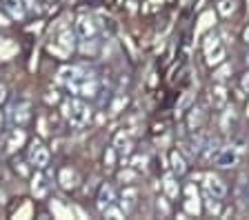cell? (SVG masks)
<instances>
[{"label":"cell","mask_w":249,"mask_h":220,"mask_svg":"<svg viewBox=\"0 0 249 220\" xmlns=\"http://www.w3.org/2000/svg\"><path fill=\"white\" fill-rule=\"evenodd\" d=\"M185 194H187V196H198V189H196V185H194V183H189V185H187V187H185Z\"/></svg>","instance_id":"cell-33"},{"label":"cell","mask_w":249,"mask_h":220,"mask_svg":"<svg viewBox=\"0 0 249 220\" xmlns=\"http://www.w3.org/2000/svg\"><path fill=\"white\" fill-rule=\"evenodd\" d=\"M247 116H249V105H247Z\"/></svg>","instance_id":"cell-41"},{"label":"cell","mask_w":249,"mask_h":220,"mask_svg":"<svg viewBox=\"0 0 249 220\" xmlns=\"http://www.w3.org/2000/svg\"><path fill=\"white\" fill-rule=\"evenodd\" d=\"M103 216H105V218L120 220V218H124V216H127V214H124V211L120 209V204H118V207H116V204H109L107 209H103Z\"/></svg>","instance_id":"cell-24"},{"label":"cell","mask_w":249,"mask_h":220,"mask_svg":"<svg viewBox=\"0 0 249 220\" xmlns=\"http://www.w3.org/2000/svg\"><path fill=\"white\" fill-rule=\"evenodd\" d=\"M202 180H205V194L213 196V198H225V196H227V185L218 178V176H213V173H205Z\"/></svg>","instance_id":"cell-6"},{"label":"cell","mask_w":249,"mask_h":220,"mask_svg":"<svg viewBox=\"0 0 249 220\" xmlns=\"http://www.w3.org/2000/svg\"><path fill=\"white\" fill-rule=\"evenodd\" d=\"M169 163H171V171L176 173V176H185L187 173V160L182 158V153L178 149L169 153Z\"/></svg>","instance_id":"cell-15"},{"label":"cell","mask_w":249,"mask_h":220,"mask_svg":"<svg viewBox=\"0 0 249 220\" xmlns=\"http://www.w3.org/2000/svg\"><path fill=\"white\" fill-rule=\"evenodd\" d=\"M225 56H227V51H225L220 38L209 36L205 40V60H207V65L209 67H218V65L225 63Z\"/></svg>","instance_id":"cell-2"},{"label":"cell","mask_w":249,"mask_h":220,"mask_svg":"<svg viewBox=\"0 0 249 220\" xmlns=\"http://www.w3.org/2000/svg\"><path fill=\"white\" fill-rule=\"evenodd\" d=\"M27 136H25V129H20V127H16L14 131L9 134V140H7V153H14L18 152L22 145H25Z\"/></svg>","instance_id":"cell-10"},{"label":"cell","mask_w":249,"mask_h":220,"mask_svg":"<svg viewBox=\"0 0 249 220\" xmlns=\"http://www.w3.org/2000/svg\"><path fill=\"white\" fill-rule=\"evenodd\" d=\"M243 40L247 42V47H249V27H247V29H245V32H243Z\"/></svg>","instance_id":"cell-37"},{"label":"cell","mask_w":249,"mask_h":220,"mask_svg":"<svg viewBox=\"0 0 249 220\" xmlns=\"http://www.w3.org/2000/svg\"><path fill=\"white\" fill-rule=\"evenodd\" d=\"M243 87H245V89H249V73H247V76H245V78H243Z\"/></svg>","instance_id":"cell-38"},{"label":"cell","mask_w":249,"mask_h":220,"mask_svg":"<svg viewBox=\"0 0 249 220\" xmlns=\"http://www.w3.org/2000/svg\"><path fill=\"white\" fill-rule=\"evenodd\" d=\"M247 65H249V53H247Z\"/></svg>","instance_id":"cell-40"},{"label":"cell","mask_w":249,"mask_h":220,"mask_svg":"<svg viewBox=\"0 0 249 220\" xmlns=\"http://www.w3.org/2000/svg\"><path fill=\"white\" fill-rule=\"evenodd\" d=\"M58 45L62 47V53H69L76 49V34L71 32H62L60 38H58Z\"/></svg>","instance_id":"cell-18"},{"label":"cell","mask_w":249,"mask_h":220,"mask_svg":"<svg viewBox=\"0 0 249 220\" xmlns=\"http://www.w3.org/2000/svg\"><path fill=\"white\" fill-rule=\"evenodd\" d=\"M27 7H29L31 11H40V7H38L36 0H27Z\"/></svg>","instance_id":"cell-35"},{"label":"cell","mask_w":249,"mask_h":220,"mask_svg":"<svg viewBox=\"0 0 249 220\" xmlns=\"http://www.w3.org/2000/svg\"><path fill=\"white\" fill-rule=\"evenodd\" d=\"M147 163H149V160H147V156H140V153H138V156H134V158H131V163H129V167L131 169H136V171H145V169H147Z\"/></svg>","instance_id":"cell-26"},{"label":"cell","mask_w":249,"mask_h":220,"mask_svg":"<svg viewBox=\"0 0 249 220\" xmlns=\"http://www.w3.org/2000/svg\"><path fill=\"white\" fill-rule=\"evenodd\" d=\"M240 153H243V149H238V147H233V145L220 147L216 152V156H213V165L218 169H231L240 163Z\"/></svg>","instance_id":"cell-3"},{"label":"cell","mask_w":249,"mask_h":220,"mask_svg":"<svg viewBox=\"0 0 249 220\" xmlns=\"http://www.w3.org/2000/svg\"><path fill=\"white\" fill-rule=\"evenodd\" d=\"M9 118H11V122H14L16 127L27 125V120L31 118V105L27 102V100H20V102L11 105V109H9Z\"/></svg>","instance_id":"cell-5"},{"label":"cell","mask_w":249,"mask_h":220,"mask_svg":"<svg viewBox=\"0 0 249 220\" xmlns=\"http://www.w3.org/2000/svg\"><path fill=\"white\" fill-rule=\"evenodd\" d=\"M120 209L124 211V214H129V211L136 209V204H138V189L136 187H124L123 194H120Z\"/></svg>","instance_id":"cell-8"},{"label":"cell","mask_w":249,"mask_h":220,"mask_svg":"<svg viewBox=\"0 0 249 220\" xmlns=\"http://www.w3.org/2000/svg\"><path fill=\"white\" fill-rule=\"evenodd\" d=\"M233 120H236V114H233V109H229V107H225V111H223V118H220V127H223V131H231Z\"/></svg>","instance_id":"cell-20"},{"label":"cell","mask_w":249,"mask_h":220,"mask_svg":"<svg viewBox=\"0 0 249 220\" xmlns=\"http://www.w3.org/2000/svg\"><path fill=\"white\" fill-rule=\"evenodd\" d=\"M229 73H231V67H229L227 63H223V67H220L216 73H213V78H216L218 83H223V80H227V78H229Z\"/></svg>","instance_id":"cell-29"},{"label":"cell","mask_w":249,"mask_h":220,"mask_svg":"<svg viewBox=\"0 0 249 220\" xmlns=\"http://www.w3.org/2000/svg\"><path fill=\"white\" fill-rule=\"evenodd\" d=\"M156 207H158V211H160L162 216L169 214V204H167V198H158V203H156Z\"/></svg>","instance_id":"cell-32"},{"label":"cell","mask_w":249,"mask_h":220,"mask_svg":"<svg viewBox=\"0 0 249 220\" xmlns=\"http://www.w3.org/2000/svg\"><path fill=\"white\" fill-rule=\"evenodd\" d=\"M114 149H116L118 153H123V156H127V153L131 152V140H129V136H127L124 131L116 134V138H114Z\"/></svg>","instance_id":"cell-17"},{"label":"cell","mask_w":249,"mask_h":220,"mask_svg":"<svg viewBox=\"0 0 249 220\" xmlns=\"http://www.w3.org/2000/svg\"><path fill=\"white\" fill-rule=\"evenodd\" d=\"M5 203V194H2V191H0V204Z\"/></svg>","instance_id":"cell-39"},{"label":"cell","mask_w":249,"mask_h":220,"mask_svg":"<svg viewBox=\"0 0 249 220\" xmlns=\"http://www.w3.org/2000/svg\"><path fill=\"white\" fill-rule=\"evenodd\" d=\"M212 102L216 109H225L227 107V89H225L223 85H216L212 89Z\"/></svg>","instance_id":"cell-16"},{"label":"cell","mask_w":249,"mask_h":220,"mask_svg":"<svg viewBox=\"0 0 249 220\" xmlns=\"http://www.w3.org/2000/svg\"><path fill=\"white\" fill-rule=\"evenodd\" d=\"M114 200H116V191H114V187L111 185H103L100 187V194H98V209L103 211V209H107L109 204H114Z\"/></svg>","instance_id":"cell-11"},{"label":"cell","mask_w":249,"mask_h":220,"mask_svg":"<svg viewBox=\"0 0 249 220\" xmlns=\"http://www.w3.org/2000/svg\"><path fill=\"white\" fill-rule=\"evenodd\" d=\"M5 9L14 20L25 18V0H5Z\"/></svg>","instance_id":"cell-14"},{"label":"cell","mask_w":249,"mask_h":220,"mask_svg":"<svg viewBox=\"0 0 249 220\" xmlns=\"http://www.w3.org/2000/svg\"><path fill=\"white\" fill-rule=\"evenodd\" d=\"M47 191H49V183L42 173H36L34 178H31V194L36 196V198H45Z\"/></svg>","instance_id":"cell-13"},{"label":"cell","mask_w":249,"mask_h":220,"mask_svg":"<svg viewBox=\"0 0 249 220\" xmlns=\"http://www.w3.org/2000/svg\"><path fill=\"white\" fill-rule=\"evenodd\" d=\"M58 183H60L62 189H73L78 185V173L69 167L60 169V171H58Z\"/></svg>","instance_id":"cell-12"},{"label":"cell","mask_w":249,"mask_h":220,"mask_svg":"<svg viewBox=\"0 0 249 220\" xmlns=\"http://www.w3.org/2000/svg\"><path fill=\"white\" fill-rule=\"evenodd\" d=\"M236 11V0H220L218 2V14L220 16H231Z\"/></svg>","instance_id":"cell-22"},{"label":"cell","mask_w":249,"mask_h":220,"mask_svg":"<svg viewBox=\"0 0 249 220\" xmlns=\"http://www.w3.org/2000/svg\"><path fill=\"white\" fill-rule=\"evenodd\" d=\"M162 187H165L167 200H176L178 196H180V185H178L176 173H167L165 180H162Z\"/></svg>","instance_id":"cell-9"},{"label":"cell","mask_w":249,"mask_h":220,"mask_svg":"<svg viewBox=\"0 0 249 220\" xmlns=\"http://www.w3.org/2000/svg\"><path fill=\"white\" fill-rule=\"evenodd\" d=\"M202 120H205L202 111L200 109H194L192 116H189V120H187V125H189V129H198V127L202 125Z\"/></svg>","instance_id":"cell-25"},{"label":"cell","mask_w":249,"mask_h":220,"mask_svg":"<svg viewBox=\"0 0 249 220\" xmlns=\"http://www.w3.org/2000/svg\"><path fill=\"white\" fill-rule=\"evenodd\" d=\"M76 34L80 38H93L98 34V25H96V20L91 16L83 14V16L76 18Z\"/></svg>","instance_id":"cell-7"},{"label":"cell","mask_w":249,"mask_h":220,"mask_svg":"<svg viewBox=\"0 0 249 220\" xmlns=\"http://www.w3.org/2000/svg\"><path fill=\"white\" fill-rule=\"evenodd\" d=\"M62 114H65V118H67V120L71 122V127H76V129H83V127L89 125V120H91V107L80 98L67 100V102L62 105Z\"/></svg>","instance_id":"cell-1"},{"label":"cell","mask_w":249,"mask_h":220,"mask_svg":"<svg viewBox=\"0 0 249 220\" xmlns=\"http://www.w3.org/2000/svg\"><path fill=\"white\" fill-rule=\"evenodd\" d=\"M136 173H138V171L129 167V169H124V171H120V176H118V178L123 180V185H124V183H131V180L136 178Z\"/></svg>","instance_id":"cell-31"},{"label":"cell","mask_w":249,"mask_h":220,"mask_svg":"<svg viewBox=\"0 0 249 220\" xmlns=\"http://www.w3.org/2000/svg\"><path fill=\"white\" fill-rule=\"evenodd\" d=\"M76 71H78V67H65V69H60V71H58V80L67 85L69 80L76 76Z\"/></svg>","instance_id":"cell-28"},{"label":"cell","mask_w":249,"mask_h":220,"mask_svg":"<svg viewBox=\"0 0 249 220\" xmlns=\"http://www.w3.org/2000/svg\"><path fill=\"white\" fill-rule=\"evenodd\" d=\"M192 102H194V94H192V91H185V94L180 96V100H178V107H176L178 114H182V111L192 105Z\"/></svg>","instance_id":"cell-27"},{"label":"cell","mask_w":249,"mask_h":220,"mask_svg":"<svg viewBox=\"0 0 249 220\" xmlns=\"http://www.w3.org/2000/svg\"><path fill=\"white\" fill-rule=\"evenodd\" d=\"M127 100H129V98H127L124 94H118V96L114 98V102H111V107H109V111H111L114 116H116V114H120V111H123L124 107H127Z\"/></svg>","instance_id":"cell-23"},{"label":"cell","mask_w":249,"mask_h":220,"mask_svg":"<svg viewBox=\"0 0 249 220\" xmlns=\"http://www.w3.org/2000/svg\"><path fill=\"white\" fill-rule=\"evenodd\" d=\"M185 214H192V216H198L200 214V198L198 196H187V200H185Z\"/></svg>","instance_id":"cell-19"},{"label":"cell","mask_w":249,"mask_h":220,"mask_svg":"<svg viewBox=\"0 0 249 220\" xmlns=\"http://www.w3.org/2000/svg\"><path fill=\"white\" fill-rule=\"evenodd\" d=\"M5 100H7V87L5 85H0V105H2Z\"/></svg>","instance_id":"cell-34"},{"label":"cell","mask_w":249,"mask_h":220,"mask_svg":"<svg viewBox=\"0 0 249 220\" xmlns=\"http://www.w3.org/2000/svg\"><path fill=\"white\" fill-rule=\"evenodd\" d=\"M205 204H207V211L212 216H220V198H213V196L205 194Z\"/></svg>","instance_id":"cell-21"},{"label":"cell","mask_w":249,"mask_h":220,"mask_svg":"<svg viewBox=\"0 0 249 220\" xmlns=\"http://www.w3.org/2000/svg\"><path fill=\"white\" fill-rule=\"evenodd\" d=\"M5 134V116H2V111H0V136Z\"/></svg>","instance_id":"cell-36"},{"label":"cell","mask_w":249,"mask_h":220,"mask_svg":"<svg viewBox=\"0 0 249 220\" xmlns=\"http://www.w3.org/2000/svg\"><path fill=\"white\" fill-rule=\"evenodd\" d=\"M116 153L118 152H116L114 147H109L107 152H105V165H107V167H114L116 165Z\"/></svg>","instance_id":"cell-30"},{"label":"cell","mask_w":249,"mask_h":220,"mask_svg":"<svg viewBox=\"0 0 249 220\" xmlns=\"http://www.w3.org/2000/svg\"><path fill=\"white\" fill-rule=\"evenodd\" d=\"M49 152H47V147L42 145V142L34 140L29 147V163L31 167H36V169H47L49 167Z\"/></svg>","instance_id":"cell-4"}]
</instances>
